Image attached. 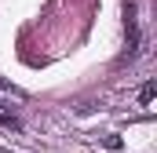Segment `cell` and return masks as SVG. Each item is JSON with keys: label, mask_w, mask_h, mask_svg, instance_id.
Wrapping results in <instances>:
<instances>
[{"label": "cell", "mask_w": 157, "mask_h": 153, "mask_svg": "<svg viewBox=\"0 0 157 153\" xmlns=\"http://www.w3.org/2000/svg\"><path fill=\"white\" fill-rule=\"evenodd\" d=\"M0 95H4V99H26L18 88H11V84H4V80H0Z\"/></svg>", "instance_id": "1"}, {"label": "cell", "mask_w": 157, "mask_h": 153, "mask_svg": "<svg viewBox=\"0 0 157 153\" xmlns=\"http://www.w3.org/2000/svg\"><path fill=\"white\" fill-rule=\"evenodd\" d=\"M102 146H106V150H121V139L117 135H102Z\"/></svg>", "instance_id": "2"}, {"label": "cell", "mask_w": 157, "mask_h": 153, "mask_svg": "<svg viewBox=\"0 0 157 153\" xmlns=\"http://www.w3.org/2000/svg\"><path fill=\"white\" fill-rule=\"evenodd\" d=\"M139 99H143V102H150V99H154V84H146V88L139 91Z\"/></svg>", "instance_id": "3"}, {"label": "cell", "mask_w": 157, "mask_h": 153, "mask_svg": "<svg viewBox=\"0 0 157 153\" xmlns=\"http://www.w3.org/2000/svg\"><path fill=\"white\" fill-rule=\"evenodd\" d=\"M0 153H11V150H7V146H0Z\"/></svg>", "instance_id": "4"}]
</instances>
